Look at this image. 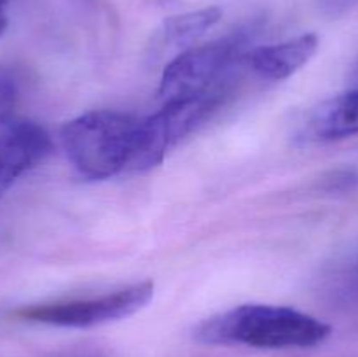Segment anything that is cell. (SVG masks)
<instances>
[{"label":"cell","instance_id":"1","mask_svg":"<svg viewBox=\"0 0 358 357\" xmlns=\"http://www.w3.org/2000/svg\"><path fill=\"white\" fill-rule=\"evenodd\" d=\"M327 322L289 307L241 304L203 321L194 338L205 345H243L252 349H310L324 343Z\"/></svg>","mask_w":358,"mask_h":357},{"label":"cell","instance_id":"2","mask_svg":"<svg viewBox=\"0 0 358 357\" xmlns=\"http://www.w3.org/2000/svg\"><path fill=\"white\" fill-rule=\"evenodd\" d=\"M138 122L122 112H86L62 128L63 150L83 177L110 178L131 164Z\"/></svg>","mask_w":358,"mask_h":357},{"label":"cell","instance_id":"3","mask_svg":"<svg viewBox=\"0 0 358 357\" xmlns=\"http://www.w3.org/2000/svg\"><path fill=\"white\" fill-rule=\"evenodd\" d=\"M248 37L247 31H234L175 56L161 76L157 91L161 100H180L215 91L227 70L241 63Z\"/></svg>","mask_w":358,"mask_h":357},{"label":"cell","instance_id":"4","mask_svg":"<svg viewBox=\"0 0 358 357\" xmlns=\"http://www.w3.org/2000/svg\"><path fill=\"white\" fill-rule=\"evenodd\" d=\"M220 91L191 98L164 102L163 108L138 122L131 170H150L187 136L203 119L208 118L220 102Z\"/></svg>","mask_w":358,"mask_h":357},{"label":"cell","instance_id":"5","mask_svg":"<svg viewBox=\"0 0 358 357\" xmlns=\"http://www.w3.org/2000/svg\"><path fill=\"white\" fill-rule=\"evenodd\" d=\"M152 296L154 284L145 280L101 296L28 307L17 312V315L27 321L58 328H94L136 314L147 307Z\"/></svg>","mask_w":358,"mask_h":357},{"label":"cell","instance_id":"6","mask_svg":"<svg viewBox=\"0 0 358 357\" xmlns=\"http://www.w3.org/2000/svg\"><path fill=\"white\" fill-rule=\"evenodd\" d=\"M51 150V139L31 121L9 122L0 130V198L23 174Z\"/></svg>","mask_w":358,"mask_h":357},{"label":"cell","instance_id":"7","mask_svg":"<svg viewBox=\"0 0 358 357\" xmlns=\"http://www.w3.org/2000/svg\"><path fill=\"white\" fill-rule=\"evenodd\" d=\"M358 135V90L336 94L304 114L296 130L297 144H327Z\"/></svg>","mask_w":358,"mask_h":357},{"label":"cell","instance_id":"8","mask_svg":"<svg viewBox=\"0 0 358 357\" xmlns=\"http://www.w3.org/2000/svg\"><path fill=\"white\" fill-rule=\"evenodd\" d=\"M318 37L304 34L278 44L261 46L243 55L241 63L262 79L283 80L310 63L318 51Z\"/></svg>","mask_w":358,"mask_h":357},{"label":"cell","instance_id":"9","mask_svg":"<svg viewBox=\"0 0 358 357\" xmlns=\"http://www.w3.org/2000/svg\"><path fill=\"white\" fill-rule=\"evenodd\" d=\"M220 18L222 10L215 6L166 18L152 42V55H173L175 58L180 52L194 48L196 41L219 23Z\"/></svg>","mask_w":358,"mask_h":357},{"label":"cell","instance_id":"10","mask_svg":"<svg viewBox=\"0 0 358 357\" xmlns=\"http://www.w3.org/2000/svg\"><path fill=\"white\" fill-rule=\"evenodd\" d=\"M16 104V91L7 79L0 77V126L9 125Z\"/></svg>","mask_w":358,"mask_h":357},{"label":"cell","instance_id":"11","mask_svg":"<svg viewBox=\"0 0 358 357\" xmlns=\"http://www.w3.org/2000/svg\"><path fill=\"white\" fill-rule=\"evenodd\" d=\"M318 9L329 18H338L357 9L358 0H317Z\"/></svg>","mask_w":358,"mask_h":357},{"label":"cell","instance_id":"12","mask_svg":"<svg viewBox=\"0 0 358 357\" xmlns=\"http://www.w3.org/2000/svg\"><path fill=\"white\" fill-rule=\"evenodd\" d=\"M7 6H9V0H0V35L6 31L7 23H9V20H7Z\"/></svg>","mask_w":358,"mask_h":357},{"label":"cell","instance_id":"13","mask_svg":"<svg viewBox=\"0 0 358 357\" xmlns=\"http://www.w3.org/2000/svg\"><path fill=\"white\" fill-rule=\"evenodd\" d=\"M65 357H105L103 354L98 352V350H90V349H79L76 352L66 354Z\"/></svg>","mask_w":358,"mask_h":357}]
</instances>
